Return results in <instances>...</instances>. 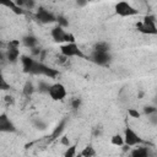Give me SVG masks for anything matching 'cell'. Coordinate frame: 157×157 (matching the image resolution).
Wrapping results in <instances>:
<instances>
[{
	"label": "cell",
	"instance_id": "cell-2",
	"mask_svg": "<svg viewBox=\"0 0 157 157\" xmlns=\"http://www.w3.org/2000/svg\"><path fill=\"white\" fill-rule=\"evenodd\" d=\"M137 29L144 34H157V27H156V17L153 15H147L144 17L141 22L137 23Z\"/></svg>",
	"mask_w": 157,
	"mask_h": 157
},
{
	"label": "cell",
	"instance_id": "cell-15",
	"mask_svg": "<svg viewBox=\"0 0 157 157\" xmlns=\"http://www.w3.org/2000/svg\"><path fill=\"white\" fill-rule=\"evenodd\" d=\"M22 43H23L25 47H27V48H29V49H33V48L37 47L38 39H37L34 36H26V37L22 38Z\"/></svg>",
	"mask_w": 157,
	"mask_h": 157
},
{
	"label": "cell",
	"instance_id": "cell-12",
	"mask_svg": "<svg viewBox=\"0 0 157 157\" xmlns=\"http://www.w3.org/2000/svg\"><path fill=\"white\" fill-rule=\"evenodd\" d=\"M33 61L34 59L31 58V56H27V55H22L21 56V63H22V69L26 74H29L31 69H32V65H33Z\"/></svg>",
	"mask_w": 157,
	"mask_h": 157
},
{
	"label": "cell",
	"instance_id": "cell-13",
	"mask_svg": "<svg viewBox=\"0 0 157 157\" xmlns=\"http://www.w3.org/2000/svg\"><path fill=\"white\" fill-rule=\"evenodd\" d=\"M148 153H150L148 152V147H144V146H140V145H137V147H135L131 151V156L132 157H147Z\"/></svg>",
	"mask_w": 157,
	"mask_h": 157
},
{
	"label": "cell",
	"instance_id": "cell-9",
	"mask_svg": "<svg viewBox=\"0 0 157 157\" xmlns=\"http://www.w3.org/2000/svg\"><path fill=\"white\" fill-rule=\"evenodd\" d=\"M34 17L40 23H52V22L56 21V17L53 15V12H50L49 10H47L44 7H38L37 11H36Z\"/></svg>",
	"mask_w": 157,
	"mask_h": 157
},
{
	"label": "cell",
	"instance_id": "cell-23",
	"mask_svg": "<svg viewBox=\"0 0 157 157\" xmlns=\"http://www.w3.org/2000/svg\"><path fill=\"white\" fill-rule=\"evenodd\" d=\"M128 114H129L131 118H140V115H141L136 109H131V108L128 109Z\"/></svg>",
	"mask_w": 157,
	"mask_h": 157
},
{
	"label": "cell",
	"instance_id": "cell-27",
	"mask_svg": "<svg viewBox=\"0 0 157 157\" xmlns=\"http://www.w3.org/2000/svg\"><path fill=\"white\" fill-rule=\"evenodd\" d=\"M61 144H63V145H65V146L67 147V146L70 145V141H69L66 137H63V139H61Z\"/></svg>",
	"mask_w": 157,
	"mask_h": 157
},
{
	"label": "cell",
	"instance_id": "cell-10",
	"mask_svg": "<svg viewBox=\"0 0 157 157\" xmlns=\"http://www.w3.org/2000/svg\"><path fill=\"white\" fill-rule=\"evenodd\" d=\"M16 126L6 113L0 114V132H15Z\"/></svg>",
	"mask_w": 157,
	"mask_h": 157
},
{
	"label": "cell",
	"instance_id": "cell-1",
	"mask_svg": "<svg viewBox=\"0 0 157 157\" xmlns=\"http://www.w3.org/2000/svg\"><path fill=\"white\" fill-rule=\"evenodd\" d=\"M114 12L120 17H131L135 15H139V10L135 9L130 2L125 0L117 1L114 5Z\"/></svg>",
	"mask_w": 157,
	"mask_h": 157
},
{
	"label": "cell",
	"instance_id": "cell-6",
	"mask_svg": "<svg viewBox=\"0 0 157 157\" xmlns=\"http://www.w3.org/2000/svg\"><path fill=\"white\" fill-rule=\"evenodd\" d=\"M60 53H61V55L66 56L67 59L69 58H85V54L82 53V50L75 42L64 43L60 47Z\"/></svg>",
	"mask_w": 157,
	"mask_h": 157
},
{
	"label": "cell",
	"instance_id": "cell-21",
	"mask_svg": "<svg viewBox=\"0 0 157 157\" xmlns=\"http://www.w3.org/2000/svg\"><path fill=\"white\" fill-rule=\"evenodd\" d=\"M65 157H74L76 155V145L74 146H67V150L65 151Z\"/></svg>",
	"mask_w": 157,
	"mask_h": 157
},
{
	"label": "cell",
	"instance_id": "cell-8",
	"mask_svg": "<svg viewBox=\"0 0 157 157\" xmlns=\"http://www.w3.org/2000/svg\"><path fill=\"white\" fill-rule=\"evenodd\" d=\"M110 53L109 52H97V50H93L92 54H91V60L99 65V66H107L109 63H110Z\"/></svg>",
	"mask_w": 157,
	"mask_h": 157
},
{
	"label": "cell",
	"instance_id": "cell-25",
	"mask_svg": "<svg viewBox=\"0 0 157 157\" xmlns=\"http://www.w3.org/2000/svg\"><path fill=\"white\" fill-rule=\"evenodd\" d=\"M33 2H34V0H18V2H16V4L17 5H20V4L21 5H25V4L26 5H29V4H33Z\"/></svg>",
	"mask_w": 157,
	"mask_h": 157
},
{
	"label": "cell",
	"instance_id": "cell-16",
	"mask_svg": "<svg viewBox=\"0 0 157 157\" xmlns=\"http://www.w3.org/2000/svg\"><path fill=\"white\" fill-rule=\"evenodd\" d=\"M96 155H97V151L94 150V147L92 145L83 147V150L80 152V156H82V157H93Z\"/></svg>",
	"mask_w": 157,
	"mask_h": 157
},
{
	"label": "cell",
	"instance_id": "cell-28",
	"mask_svg": "<svg viewBox=\"0 0 157 157\" xmlns=\"http://www.w3.org/2000/svg\"><path fill=\"white\" fill-rule=\"evenodd\" d=\"M5 58H6V55H5V53H4V52H2L1 49H0V61H2V60H4Z\"/></svg>",
	"mask_w": 157,
	"mask_h": 157
},
{
	"label": "cell",
	"instance_id": "cell-7",
	"mask_svg": "<svg viewBox=\"0 0 157 157\" xmlns=\"http://www.w3.org/2000/svg\"><path fill=\"white\" fill-rule=\"evenodd\" d=\"M123 139H124V145L128 146V147H134V146L141 145L144 142V140L140 137V135L132 128H130V126L125 128Z\"/></svg>",
	"mask_w": 157,
	"mask_h": 157
},
{
	"label": "cell",
	"instance_id": "cell-14",
	"mask_svg": "<svg viewBox=\"0 0 157 157\" xmlns=\"http://www.w3.org/2000/svg\"><path fill=\"white\" fill-rule=\"evenodd\" d=\"M0 5L1 6H5V7H9L10 10H12L16 13H22L21 7L16 2H13L12 0H0Z\"/></svg>",
	"mask_w": 157,
	"mask_h": 157
},
{
	"label": "cell",
	"instance_id": "cell-24",
	"mask_svg": "<svg viewBox=\"0 0 157 157\" xmlns=\"http://www.w3.org/2000/svg\"><path fill=\"white\" fill-rule=\"evenodd\" d=\"M80 105H81V99H80V98L72 99V108H74V109H78Z\"/></svg>",
	"mask_w": 157,
	"mask_h": 157
},
{
	"label": "cell",
	"instance_id": "cell-3",
	"mask_svg": "<svg viewBox=\"0 0 157 157\" xmlns=\"http://www.w3.org/2000/svg\"><path fill=\"white\" fill-rule=\"evenodd\" d=\"M29 74H31V75H39V76H45V77L54 78V77L58 75V71H55L54 69H50L49 66H47V65L43 64L42 61H38V60L34 59Z\"/></svg>",
	"mask_w": 157,
	"mask_h": 157
},
{
	"label": "cell",
	"instance_id": "cell-26",
	"mask_svg": "<svg viewBox=\"0 0 157 157\" xmlns=\"http://www.w3.org/2000/svg\"><path fill=\"white\" fill-rule=\"evenodd\" d=\"M5 101H6L7 104H13V102H15V101H13V97H12V96H9V94L5 96Z\"/></svg>",
	"mask_w": 157,
	"mask_h": 157
},
{
	"label": "cell",
	"instance_id": "cell-19",
	"mask_svg": "<svg viewBox=\"0 0 157 157\" xmlns=\"http://www.w3.org/2000/svg\"><path fill=\"white\" fill-rule=\"evenodd\" d=\"M33 92H34V86H33V83H32L31 81H27V82L25 83V86H23V94L28 97V96H31Z\"/></svg>",
	"mask_w": 157,
	"mask_h": 157
},
{
	"label": "cell",
	"instance_id": "cell-5",
	"mask_svg": "<svg viewBox=\"0 0 157 157\" xmlns=\"http://www.w3.org/2000/svg\"><path fill=\"white\" fill-rule=\"evenodd\" d=\"M47 93H48V96H49L53 101H63V99H65L66 96H67L66 87H65L61 82H54V83L49 85Z\"/></svg>",
	"mask_w": 157,
	"mask_h": 157
},
{
	"label": "cell",
	"instance_id": "cell-4",
	"mask_svg": "<svg viewBox=\"0 0 157 157\" xmlns=\"http://www.w3.org/2000/svg\"><path fill=\"white\" fill-rule=\"evenodd\" d=\"M50 36H52V38H53V40H54L55 43H69V42H75V37H74L71 33L66 32V31L64 29V27H61V26H59V25L52 28V31H50Z\"/></svg>",
	"mask_w": 157,
	"mask_h": 157
},
{
	"label": "cell",
	"instance_id": "cell-20",
	"mask_svg": "<svg viewBox=\"0 0 157 157\" xmlns=\"http://www.w3.org/2000/svg\"><path fill=\"white\" fill-rule=\"evenodd\" d=\"M10 88H11L10 83L6 81V78L2 76V74H0V91H7Z\"/></svg>",
	"mask_w": 157,
	"mask_h": 157
},
{
	"label": "cell",
	"instance_id": "cell-11",
	"mask_svg": "<svg viewBox=\"0 0 157 157\" xmlns=\"http://www.w3.org/2000/svg\"><path fill=\"white\" fill-rule=\"evenodd\" d=\"M17 44H18V42H12V43H10L7 50L5 52L6 59H7L10 63H15V61L20 58V49H18Z\"/></svg>",
	"mask_w": 157,
	"mask_h": 157
},
{
	"label": "cell",
	"instance_id": "cell-22",
	"mask_svg": "<svg viewBox=\"0 0 157 157\" xmlns=\"http://www.w3.org/2000/svg\"><path fill=\"white\" fill-rule=\"evenodd\" d=\"M156 112H157V109L155 107H152V105H148V107H145L144 108V113L147 114V115L148 114H152V113H156Z\"/></svg>",
	"mask_w": 157,
	"mask_h": 157
},
{
	"label": "cell",
	"instance_id": "cell-17",
	"mask_svg": "<svg viewBox=\"0 0 157 157\" xmlns=\"http://www.w3.org/2000/svg\"><path fill=\"white\" fill-rule=\"evenodd\" d=\"M93 50H97V52H109L110 50V45L108 42H104V40H101V42H97L93 47Z\"/></svg>",
	"mask_w": 157,
	"mask_h": 157
},
{
	"label": "cell",
	"instance_id": "cell-18",
	"mask_svg": "<svg viewBox=\"0 0 157 157\" xmlns=\"http://www.w3.org/2000/svg\"><path fill=\"white\" fill-rule=\"evenodd\" d=\"M110 142L114 145V146H124V139L120 134H115L110 137Z\"/></svg>",
	"mask_w": 157,
	"mask_h": 157
}]
</instances>
